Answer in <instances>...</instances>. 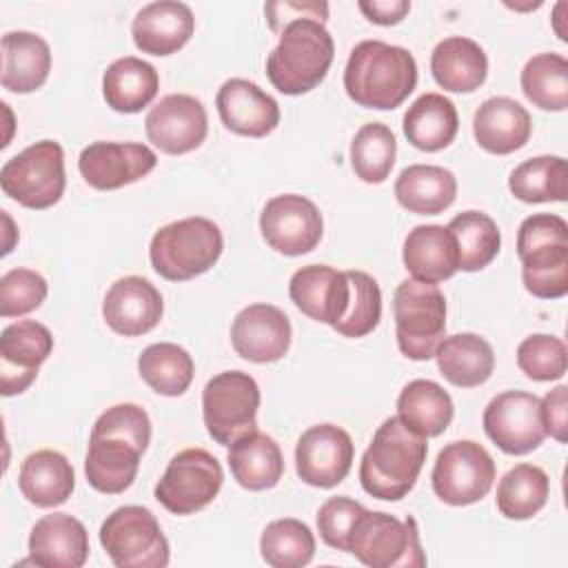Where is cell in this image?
Here are the masks:
<instances>
[{"label":"cell","instance_id":"obj_18","mask_svg":"<svg viewBox=\"0 0 568 568\" xmlns=\"http://www.w3.org/2000/svg\"><path fill=\"white\" fill-rule=\"evenodd\" d=\"M158 155L142 142H91L80 151L78 169L98 191H113L149 175Z\"/></svg>","mask_w":568,"mask_h":568},{"label":"cell","instance_id":"obj_49","mask_svg":"<svg viewBox=\"0 0 568 568\" xmlns=\"http://www.w3.org/2000/svg\"><path fill=\"white\" fill-rule=\"evenodd\" d=\"M541 422L546 435L561 444L568 439V386L559 384L541 397Z\"/></svg>","mask_w":568,"mask_h":568},{"label":"cell","instance_id":"obj_12","mask_svg":"<svg viewBox=\"0 0 568 568\" xmlns=\"http://www.w3.org/2000/svg\"><path fill=\"white\" fill-rule=\"evenodd\" d=\"M224 481L222 464L204 448H184L171 457L155 484V499L173 515H193L206 508Z\"/></svg>","mask_w":568,"mask_h":568},{"label":"cell","instance_id":"obj_26","mask_svg":"<svg viewBox=\"0 0 568 568\" xmlns=\"http://www.w3.org/2000/svg\"><path fill=\"white\" fill-rule=\"evenodd\" d=\"M532 131L526 106L508 95L484 100L473 115V135L477 144L495 155H508L521 149Z\"/></svg>","mask_w":568,"mask_h":568},{"label":"cell","instance_id":"obj_43","mask_svg":"<svg viewBox=\"0 0 568 568\" xmlns=\"http://www.w3.org/2000/svg\"><path fill=\"white\" fill-rule=\"evenodd\" d=\"M397 140L390 126L368 122L357 129L351 142V166L366 184H382L395 164Z\"/></svg>","mask_w":568,"mask_h":568},{"label":"cell","instance_id":"obj_24","mask_svg":"<svg viewBox=\"0 0 568 568\" xmlns=\"http://www.w3.org/2000/svg\"><path fill=\"white\" fill-rule=\"evenodd\" d=\"M89 550L84 524L69 513L44 515L29 532V561L42 568H80Z\"/></svg>","mask_w":568,"mask_h":568},{"label":"cell","instance_id":"obj_42","mask_svg":"<svg viewBox=\"0 0 568 568\" xmlns=\"http://www.w3.org/2000/svg\"><path fill=\"white\" fill-rule=\"evenodd\" d=\"M260 555L273 568H302L311 564L315 555V537L311 528L295 517L273 519L262 530Z\"/></svg>","mask_w":568,"mask_h":568},{"label":"cell","instance_id":"obj_41","mask_svg":"<svg viewBox=\"0 0 568 568\" xmlns=\"http://www.w3.org/2000/svg\"><path fill=\"white\" fill-rule=\"evenodd\" d=\"M521 91L541 111H564L568 106V60L548 51L532 55L521 69Z\"/></svg>","mask_w":568,"mask_h":568},{"label":"cell","instance_id":"obj_5","mask_svg":"<svg viewBox=\"0 0 568 568\" xmlns=\"http://www.w3.org/2000/svg\"><path fill=\"white\" fill-rule=\"evenodd\" d=\"M517 255L528 293L539 300L568 293V224L561 215H528L517 231Z\"/></svg>","mask_w":568,"mask_h":568},{"label":"cell","instance_id":"obj_31","mask_svg":"<svg viewBox=\"0 0 568 568\" xmlns=\"http://www.w3.org/2000/svg\"><path fill=\"white\" fill-rule=\"evenodd\" d=\"M233 479L246 490H268L284 475L280 444L260 430H251L229 446L226 455Z\"/></svg>","mask_w":568,"mask_h":568},{"label":"cell","instance_id":"obj_38","mask_svg":"<svg viewBox=\"0 0 568 568\" xmlns=\"http://www.w3.org/2000/svg\"><path fill=\"white\" fill-rule=\"evenodd\" d=\"M457 246V268L466 273L488 266L501 246V233L497 222L481 211H462L446 226Z\"/></svg>","mask_w":568,"mask_h":568},{"label":"cell","instance_id":"obj_6","mask_svg":"<svg viewBox=\"0 0 568 568\" xmlns=\"http://www.w3.org/2000/svg\"><path fill=\"white\" fill-rule=\"evenodd\" d=\"M224 237L209 217H184L158 229L149 244L151 266L171 282H186L206 273L222 255Z\"/></svg>","mask_w":568,"mask_h":568},{"label":"cell","instance_id":"obj_16","mask_svg":"<svg viewBox=\"0 0 568 568\" xmlns=\"http://www.w3.org/2000/svg\"><path fill=\"white\" fill-rule=\"evenodd\" d=\"M144 129L155 149L169 155H182L206 140L209 118L204 104L195 95L169 93L149 109Z\"/></svg>","mask_w":568,"mask_h":568},{"label":"cell","instance_id":"obj_30","mask_svg":"<svg viewBox=\"0 0 568 568\" xmlns=\"http://www.w3.org/2000/svg\"><path fill=\"white\" fill-rule=\"evenodd\" d=\"M430 73L442 89L470 93L484 84L488 75V58L479 42L466 36H450L435 44L430 53Z\"/></svg>","mask_w":568,"mask_h":568},{"label":"cell","instance_id":"obj_15","mask_svg":"<svg viewBox=\"0 0 568 568\" xmlns=\"http://www.w3.org/2000/svg\"><path fill=\"white\" fill-rule=\"evenodd\" d=\"M264 242L288 257L311 253L324 233L320 209L304 195L282 193L271 197L260 213Z\"/></svg>","mask_w":568,"mask_h":568},{"label":"cell","instance_id":"obj_34","mask_svg":"<svg viewBox=\"0 0 568 568\" xmlns=\"http://www.w3.org/2000/svg\"><path fill=\"white\" fill-rule=\"evenodd\" d=\"M397 202L417 215H437L457 197V178L437 164H410L395 180Z\"/></svg>","mask_w":568,"mask_h":568},{"label":"cell","instance_id":"obj_1","mask_svg":"<svg viewBox=\"0 0 568 568\" xmlns=\"http://www.w3.org/2000/svg\"><path fill=\"white\" fill-rule=\"evenodd\" d=\"M151 442V419L138 404L106 408L93 424L84 457L91 488L104 495L124 493L138 475L140 459Z\"/></svg>","mask_w":568,"mask_h":568},{"label":"cell","instance_id":"obj_20","mask_svg":"<svg viewBox=\"0 0 568 568\" xmlns=\"http://www.w3.org/2000/svg\"><path fill=\"white\" fill-rule=\"evenodd\" d=\"M291 322L286 313L273 304H248L231 324V344L235 353L253 364H271L282 359L291 346Z\"/></svg>","mask_w":568,"mask_h":568},{"label":"cell","instance_id":"obj_19","mask_svg":"<svg viewBox=\"0 0 568 568\" xmlns=\"http://www.w3.org/2000/svg\"><path fill=\"white\" fill-rule=\"evenodd\" d=\"M53 351L51 331L36 320H18L0 333L2 395L11 397L31 386Z\"/></svg>","mask_w":568,"mask_h":568},{"label":"cell","instance_id":"obj_13","mask_svg":"<svg viewBox=\"0 0 568 568\" xmlns=\"http://www.w3.org/2000/svg\"><path fill=\"white\" fill-rule=\"evenodd\" d=\"M497 468L490 453L473 442L457 439L446 444L433 466V490L448 506H468L488 495Z\"/></svg>","mask_w":568,"mask_h":568},{"label":"cell","instance_id":"obj_2","mask_svg":"<svg viewBox=\"0 0 568 568\" xmlns=\"http://www.w3.org/2000/svg\"><path fill=\"white\" fill-rule=\"evenodd\" d=\"M417 84V62L399 44L382 40H362L353 47L346 69V95L364 106L388 111L397 109Z\"/></svg>","mask_w":568,"mask_h":568},{"label":"cell","instance_id":"obj_4","mask_svg":"<svg viewBox=\"0 0 568 568\" xmlns=\"http://www.w3.org/2000/svg\"><path fill=\"white\" fill-rule=\"evenodd\" d=\"M333 58L335 42L324 22L313 18L291 20L266 58V78L280 93L302 95L326 78Z\"/></svg>","mask_w":568,"mask_h":568},{"label":"cell","instance_id":"obj_14","mask_svg":"<svg viewBox=\"0 0 568 568\" xmlns=\"http://www.w3.org/2000/svg\"><path fill=\"white\" fill-rule=\"evenodd\" d=\"M481 422L490 442L508 455H526L546 437L541 399L526 390H504L495 395L486 404Z\"/></svg>","mask_w":568,"mask_h":568},{"label":"cell","instance_id":"obj_28","mask_svg":"<svg viewBox=\"0 0 568 568\" xmlns=\"http://www.w3.org/2000/svg\"><path fill=\"white\" fill-rule=\"evenodd\" d=\"M402 260L415 280L428 284H439L459 271L455 237L442 224H419L408 231Z\"/></svg>","mask_w":568,"mask_h":568},{"label":"cell","instance_id":"obj_37","mask_svg":"<svg viewBox=\"0 0 568 568\" xmlns=\"http://www.w3.org/2000/svg\"><path fill=\"white\" fill-rule=\"evenodd\" d=\"M510 193L526 204L566 202L568 197V164L561 155H537L524 160L510 171Z\"/></svg>","mask_w":568,"mask_h":568},{"label":"cell","instance_id":"obj_47","mask_svg":"<svg viewBox=\"0 0 568 568\" xmlns=\"http://www.w3.org/2000/svg\"><path fill=\"white\" fill-rule=\"evenodd\" d=\"M364 510L366 508L359 501L346 495L326 499L317 510V532L322 541L335 550L348 552L351 532Z\"/></svg>","mask_w":568,"mask_h":568},{"label":"cell","instance_id":"obj_7","mask_svg":"<svg viewBox=\"0 0 568 568\" xmlns=\"http://www.w3.org/2000/svg\"><path fill=\"white\" fill-rule=\"evenodd\" d=\"M393 315L402 355L415 362L435 357L446 337V297L439 286L415 277L399 282L393 295Z\"/></svg>","mask_w":568,"mask_h":568},{"label":"cell","instance_id":"obj_8","mask_svg":"<svg viewBox=\"0 0 568 568\" xmlns=\"http://www.w3.org/2000/svg\"><path fill=\"white\" fill-rule=\"evenodd\" d=\"M4 195L27 209H49L60 202L64 178V151L55 140H40L9 158L0 169Z\"/></svg>","mask_w":568,"mask_h":568},{"label":"cell","instance_id":"obj_21","mask_svg":"<svg viewBox=\"0 0 568 568\" xmlns=\"http://www.w3.org/2000/svg\"><path fill=\"white\" fill-rule=\"evenodd\" d=\"M164 313L160 291L140 275L115 280L102 302V315L111 331L124 337H138L155 328Z\"/></svg>","mask_w":568,"mask_h":568},{"label":"cell","instance_id":"obj_50","mask_svg":"<svg viewBox=\"0 0 568 568\" xmlns=\"http://www.w3.org/2000/svg\"><path fill=\"white\" fill-rule=\"evenodd\" d=\"M357 7L371 22L382 24V27L402 22L406 18V13L410 11L408 0H359Z\"/></svg>","mask_w":568,"mask_h":568},{"label":"cell","instance_id":"obj_36","mask_svg":"<svg viewBox=\"0 0 568 568\" xmlns=\"http://www.w3.org/2000/svg\"><path fill=\"white\" fill-rule=\"evenodd\" d=\"M453 399L433 379L408 382L397 397V417L422 437L442 435L453 422Z\"/></svg>","mask_w":568,"mask_h":568},{"label":"cell","instance_id":"obj_46","mask_svg":"<svg viewBox=\"0 0 568 568\" xmlns=\"http://www.w3.org/2000/svg\"><path fill=\"white\" fill-rule=\"evenodd\" d=\"M49 293L47 280L33 268H11L0 277V315L18 317L27 315L44 302Z\"/></svg>","mask_w":568,"mask_h":568},{"label":"cell","instance_id":"obj_35","mask_svg":"<svg viewBox=\"0 0 568 568\" xmlns=\"http://www.w3.org/2000/svg\"><path fill=\"white\" fill-rule=\"evenodd\" d=\"M402 122L406 140L426 153L446 149L459 131L457 109L453 100L442 93H422L406 109Z\"/></svg>","mask_w":568,"mask_h":568},{"label":"cell","instance_id":"obj_33","mask_svg":"<svg viewBox=\"0 0 568 568\" xmlns=\"http://www.w3.org/2000/svg\"><path fill=\"white\" fill-rule=\"evenodd\" d=\"M160 89L155 67L142 58L124 55L113 60L102 75V95L118 113H138L153 102Z\"/></svg>","mask_w":568,"mask_h":568},{"label":"cell","instance_id":"obj_23","mask_svg":"<svg viewBox=\"0 0 568 568\" xmlns=\"http://www.w3.org/2000/svg\"><path fill=\"white\" fill-rule=\"evenodd\" d=\"M222 124L246 138H264L280 124V104L246 78L226 80L215 95Z\"/></svg>","mask_w":568,"mask_h":568},{"label":"cell","instance_id":"obj_25","mask_svg":"<svg viewBox=\"0 0 568 568\" xmlns=\"http://www.w3.org/2000/svg\"><path fill=\"white\" fill-rule=\"evenodd\" d=\"M195 31V18L189 4L178 0H158L144 4L133 22L131 36L142 53L171 55L182 49Z\"/></svg>","mask_w":568,"mask_h":568},{"label":"cell","instance_id":"obj_40","mask_svg":"<svg viewBox=\"0 0 568 568\" xmlns=\"http://www.w3.org/2000/svg\"><path fill=\"white\" fill-rule=\"evenodd\" d=\"M550 479L535 464L513 466L497 484V510L506 519H530L548 501Z\"/></svg>","mask_w":568,"mask_h":568},{"label":"cell","instance_id":"obj_39","mask_svg":"<svg viewBox=\"0 0 568 568\" xmlns=\"http://www.w3.org/2000/svg\"><path fill=\"white\" fill-rule=\"evenodd\" d=\"M138 373L158 395L178 397L191 386L195 364L186 348L173 342H158L140 353Z\"/></svg>","mask_w":568,"mask_h":568},{"label":"cell","instance_id":"obj_27","mask_svg":"<svg viewBox=\"0 0 568 568\" xmlns=\"http://www.w3.org/2000/svg\"><path fill=\"white\" fill-rule=\"evenodd\" d=\"M0 82L11 93H31L40 89L51 71V49L33 31H9L2 36Z\"/></svg>","mask_w":568,"mask_h":568},{"label":"cell","instance_id":"obj_10","mask_svg":"<svg viewBox=\"0 0 568 568\" xmlns=\"http://www.w3.org/2000/svg\"><path fill=\"white\" fill-rule=\"evenodd\" d=\"M260 386L244 371H222L202 390V417L209 435L231 446L242 435L257 430Z\"/></svg>","mask_w":568,"mask_h":568},{"label":"cell","instance_id":"obj_9","mask_svg":"<svg viewBox=\"0 0 568 568\" xmlns=\"http://www.w3.org/2000/svg\"><path fill=\"white\" fill-rule=\"evenodd\" d=\"M100 544L118 568H164L169 541L144 506H120L100 526Z\"/></svg>","mask_w":568,"mask_h":568},{"label":"cell","instance_id":"obj_44","mask_svg":"<svg viewBox=\"0 0 568 568\" xmlns=\"http://www.w3.org/2000/svg\"><path fill=\"white\" fill-rule=\"evenodd\" d=\"M351 284V302L344 317L333 326L344 337H364L373 333L382 320V291L373 275L364 271H346Z\"/></svg>","mask_w":568,"mask_h":568},{"label":"cell","instance_id":"obj_29","mask_svg":"<svg viewBox=\"0 0 568 568\" xmlns=\"http://www.w3.org/2000/svg\"><path fill=\"white\" fill-rule=\"evenodd\" d=\"M18 488L29 504L38 508H53L71 497L75 488V473L62 453L42 448L27 455L20 464Z\"/></svg>","mask_w":568,"mask_h":568},{"label":"cell","instance_id":"obj_48","mask_svg":"<svg viewBox=\"0 0 568 568\" xmlns=\"http://www.w3.org/2000/svg\"><path fill=\"white\" fill-rule=\"evenodd\" d=\"M264 16L271 31L282 33L284 24L300 18H313L326 22L328 18V2L324 0H275L264 4Z\"/></svg>","mask_w":568,"mask_h":568},{"label":"cell","instance_id":"obj_11","mask_svg":"<svg viewBox=\"0 0 568 568\" xmlns=\"http://www.w3.org/2000/svg\"><path fill=\"white\" fill-rule=\"evenodd\" d=\"M348 552L371 568L426 566L415 519L406 517V521H399L382 510L362 513L351 532Z\"/></svg>","mask_w":568,"mask_h":568},{"label":"cell","instance_id":"obj_3","mask_svg":"<svg viewBox=\"0 0 568 568\" xmlns=\"http://www.w3.org/2000/svg\"><path fill=\"white\" fill-rule=\"evenodd\" d=\"M426 455V437L410 430L397 415L386 417L362 455L359 484L371 497L397 501L413 490Z\"/></svg>","mask_w":568,"mask_h":568},{"label":"cell","instance_id":"obj_22","mask_svg":"<svg viewBox=\"0 0 568 568\" xmlns=\"http://www.w3.org/2000/svg\"><path fill=\"white\" fill-rule=\"evenodd\" d=\"M288 295L304 315L335 326L348 308L351 284L346 271L326 264H308L291 275Z\"/></svg>","mask_w":568,"mask_h":568},{"label":"cell","instance_id":"obj_17","mask_svg":"<svg viewBox=\"0 0 568 568\" xmlns=\"http://www.w3.org/2000/svg\"><path fill=\"white\" fill-rule=\"evenodd\" d=\"M353 455V439L342 426L315 424L297 439L295 470L308 486L333 488L348 475Z\"/></svg>","mask_w":568,"mask_h":568},{"label":"cell","instance_id":"obj_45","mask_svg":"<svg viewBox=\"0 0 568 568\" xmlns=\"http://www.w3.org/2000/svg\"><path fill=\"white\" fill-rule=\"evenodd\" d=\"M517 366L521 373L535 382H552L566 375L568 353L566 344L546 333L528 335L517 346Z\"/></svg>","mask_w":568,"mask_h":568},{"label":"cell","instance_id":"obj_32","mask_svg":"<svg viewBox=\"0 0 568 568\" xmlns=\"http://www.w3.org/2000/svg\"><path fill=\"white\" fill-rule=\"evenodd\" d=\"M435 359L444 379L459 388L481 386L495 371L493 346L477 333L444 337L435 351Z\"/></svg>","mask_w":568,"mask_h":568}]
</instances>
